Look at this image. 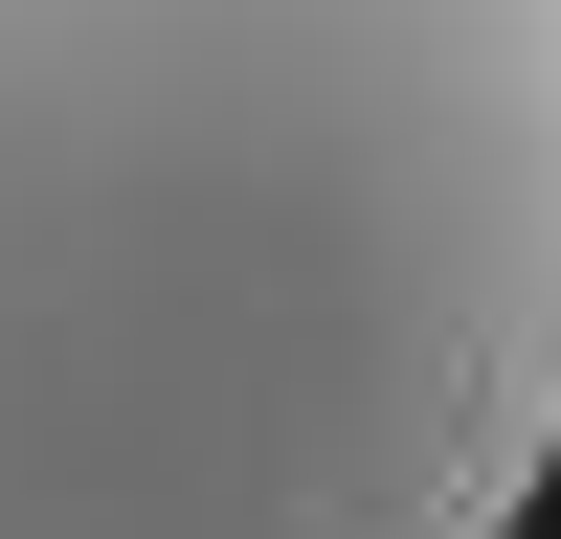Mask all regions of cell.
<instances>
[{"label": "cell", "mask_w": 561, "mask_h": 539, "mask_svg": "<svg viewBox=\"0 0 561 539\" xmlns=\"http://www.w3.org/2000/svg\"><path fill=\"white\" fill-rule=\"evenodd\" d=\"M561 494V0H0V539H517Z\"/></svg>", "instance_id": "obj_1"}]
</instances>
